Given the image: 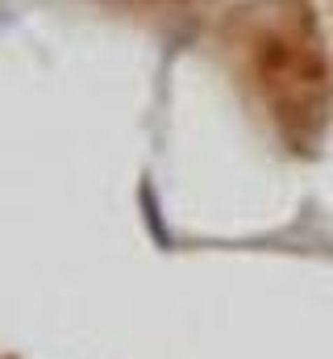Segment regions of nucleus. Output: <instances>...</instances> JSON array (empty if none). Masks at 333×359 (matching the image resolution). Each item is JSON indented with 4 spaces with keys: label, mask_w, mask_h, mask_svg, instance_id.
Listing matches in <instances>:
<instances>
[{
    "label": "nucleus",
    "mask_w": 333,
    "mask_h": 359,
    "mask_svg": "<svg viewBox=\"0 0 333 359\" xmlns=\"http://www.w3.org/2000/svg\"><path fill=\"white\" fill-rule=\"evenodd\" d=\"M221 50L250 109L292 155H317L333 126V55L313 0H238Z\"/></svg>",
    "instance_id": "obj_1"
},
{
    "label": "nucleus",
    "mask_w": 333,
    "mask_h": 359,
    "mask_svg": "<svg viewBox=\"0 0 333 359\" xmlns=\"http://www.w3.org/2000/svg\"><path fill=\"white\" fill-rule=\"evenodd\" d=\"M138 4H179V0H138Z\"/></svg>",
    "instance_id": "obj_2"
}]
</instances>
